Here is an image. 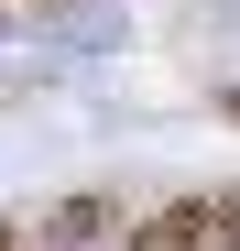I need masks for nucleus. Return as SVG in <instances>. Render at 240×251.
I'll return each mask as SVG.
<instances>
[{
  "instance_id": "nucleus-3",
  "label": "nucleus",
  "mask_w": 240,
  "mask_h": 251,
  "mask_svg": "<svg viewBox=\"0 0 240 251\" xmlns=\"http://www.w3.org/2000/svg\"><path fill=\"white\" fill-rule=\"evenodd\" d=\"M0 251H22V229H11V219H0Z\"/></svg>"
},
{
  "instance_id": "nucleus-2",
  "label": "nucleus",
  "mask_w": 240,
  "mask_h": 251,
  "mask_svg": "<svg viewBox=\"0 0 240 251\" xmlns=\"http://www.w3.org/2000/svg\"><path fill=\"white\" fill-rule=\"evenodd\" d=\"M109 229H120V197H98V186H88V197L44 207V229H33V240H44V251H98Z\"/></svg>"
},
{
  "instance_id": "nucleus-1",
  "label": "nucleus",
  "mask_w": 240,
  "mask_h": 251,
  "mask_svg": "<svg viewBox=\"0 0 240 251\" xmlns=\"http://www.w3.org/2000/svg\"><path fill=\"white\" fill-rule=\"evenodd\" d=\"M131 251H240V186H218V197H175V207H153V219L131 229Z\"/></svg>"
}]
</instances>
